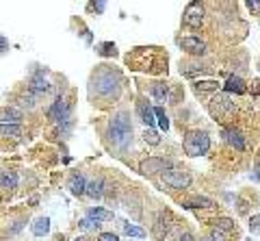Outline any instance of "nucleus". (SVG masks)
Segmentation results:
<instances>
[{
    "label": "nucleus",
    "instance_id": "obj_1",
    "mask_svg": "<svg viewBox=\"0 0 260 241\" xmlns=\"http://www.w3.org/2000/svg\"><path fill=\"white\" fill-rule=\"evenodd\" d=\"M126 63L137 72H148L154 76L167 74V52L158 46H143L134 48L126 54Z\"/></svg>",
    "mask_w": 260,
    "mask_h": 241
},
{
    "label": "nucleus",
    "instance_id": "obj_2",
    "mask_svg": "<svg viewBox=\"0 0 260 241\" xmlns=\"http://www.w3.org/2000/svg\"><path fill=\"white\" fill-rule=\"evenodd\" d=\"M119 89H122V74L113 70L111 65H100L93 72L91 83H89V96H91V100L98 98L111 102L119 96Z\"/></svg>",
    "mask_w": 260,
    "mask_h": 241
},
{
    "label": "nucleus",
    "instance_id": "obj_3",
    "mask_svg": "<svg viewBox=\"0 0 260 241\" xmlns=\"http://www.w3.org/2000/svg\"><path fill=\"white\" fill-rule=\"evenodd\" d=\"M108 137L117 150H126L132 144V124H130L128 113H115L108 120Z\"/></svg>",
    "mask_w": 260,
    "mask_h": 241
},
{
    "label": "nucleus",
    "instance_id": "obj_4",
    "mask_svg": "<svg viewBox=\"0 0 260 241\" xmlns=\"http://www.w3.org/2000/svg\"><path fill=\"white\" fill-rule=\"evenodd\" d=\"M182 148L189 157H202L211 150V137H208L206 130H191V133L184 135Z\"/></svg>",
    "mask_w": 260,
    "mask_h": 241
},
{
    "label": "nucleus",
    "instance_id": "obj_5",
    "mask_svg": "<svg viewBox=\"0 0 260 241\" xmlns=\"http://www.w3.org/2000/svg\"><path fill=\"white\" fill-rule=\"evenodd\" d=\"M208 109H211L213 118H217L219 122H226L230 115L234 113V102L228 96H223V94H217V96L211 98V104H208Z\"/></svg>",
    "mask_w": 260,
    "mask_h": 241
},
{
    "label": "nucleus",
    "instance_id": "obj_6",
    "mask_svg": "<svg viewBox=\"0 0 260 241\" xmlns=\"http://www.w3.org/2000/svg\"><path fill=\"white\" fill-rule=\"evenodd\" d=\"M169 168H172V161H169V159L150 157L146 161H141V165H139V172H141L143 176H156V174H165Z\"/></svg>",
    "mask_w": 260,
    "mask_h": 241
},
{
    "label": "nucleus",
    "instance_id": "obj_7",
    "mask_svg": "<svg viewBox=\"0 0 260 241\" xmlns=\"http://www.w3.org/2000/svg\"><path fill=\"white\" fill-rule=\"evenodd\" d=\"M163 183L169 185L172 189H187L191 185V174L182 169H167L163 174Z\"/></svg>",
    "mask_w": 260,
    "mask_h": 241
},
{
    "label": "nucleus",
    "instance_id": "obj_8",
    "mask_svg": "<svg viewBox=\"0 0 260 241\" xmlns=\"http://www.w3.org/2000/svg\"><path fill=\"white\" fill-rule=\"evenodd\" d=\"M182 22L191 28H199L204 22V7L202 2H191L187 9H184V16H182Z\"/></svg>",
    "mask_w": 260,
    "mask_h": 241
},
{
    "label": "nucleus",
    "instance_id": "obj_9",
    "mask_svg": "<svg viewBox=\"0 0 260 241\" xmlns=\"http://www.w3.org/2000/svg\"><path fill=\"white\" fill-rule=\"evenodd\" d=\"M180 48H182L184 52L193 54V57H204V54L208 52L206 44H204L199 37H182L180 39Z\"/></svg>",
    "mask_w": 260,
    "mask_h": 241
},
{
    "label": "nucleus",
    "instance_id": "obj_10",
    "mask_svg": "<svg viewBox=\"0 0 260 241\" xmlns=\"http://www.w3.org/2000/svg\"><path fill=\"white\" fill-rule=\"evenodd\" d=\"M180 72L184 74V76H195V74H202V72H211V68L208 65H204V63H199V61H180Z\"/></svg>",
    "mask_w": 260,
    "mask_h": 241
},
{
    "label": "nucleus",
    "instance_id": "obj_11",
    "mask_svg": "<svg viewBox=\"0 0 260 241\" xmlns=\"http://www.w3.org/2000/svg\"><path fill=\"white\" fill-rule=\"evenodd\" d=\"M48 89H50V83L43 78V74H35L31 78V83H28V92L35 94V96H42V94H46Z\"/></svg>",
    "mask_w": 260,
    "mask_h": 241
},
{
    "label": "nucleus",
    "instance_id": "obj_12",
    "mask_svg": "<svg viewBox=\"0 0 260 241\" xmlns=\"http://www.w3.org/2000/svg\"><path fill=\"white\" fill-rule=\"evenodd\" d=\"M67 189L72 195H83L85 189H87V183H85V176L83 174H72L67 180Z\"/></svg>",
    "mask_w": 260,
    "mask_h": 241
},
{
    "label": "nucleus",
    "instance_id": "obj_13",
    "mask_svg": "<svg viewBox=\"0 0 260 241\" xmlns=\"http://www.w3.org/2000/svg\"><path fill=\"white\" fill-rule=\"evenodd\" d=\"M0 122L2 124H20L22 122V111L16 107H4L0 111Z\"/></svg>",
    "mask_w": 260,
    "mask_h": 241
},
{
    "label": "nucleus",
    "instance_id": "obj_14",
    "mask_svg": "<svg viewBox=\"0 0 260 241\" xmlns=\"http://www.w3.org/2000/svg\"><path fill=\"white\" fill-rule=\"evenodd\" d=\"M137 111H139V118H141V122L146 124V126H150L152 128L154 126V122H156V120H154V109L150 107L148 102H137Z\"/></svg>",
    "mask_w": 260,
    "mask_h": 241
},
{
    "label": "nucleus",
    "instance_id": "obj_15",
    "mask_svg": "<svg viewBox=\"0 0 260 241\" xmlns=\"http://www.w3.org/2000/svg\"><path fill=\"white\" fill-rule=\"evenodd\" d=\"M167 217H169L167 213H161V215H158L156 224H154V228H152V233H154V237H156V239H165V237H167V233H169V222H167Z\"/></svg>",
    "mask_w": 260,
    "mask_h": 241
},
{
    "label": "nucleus",
    "instance_id": "obj_16",
    "mask_svg": "<svg viewBox=\"0 0 260 241\" xmlns=\"http://www.w3.org/2000/svg\"><path fill=\"white\" fill-rule=\"evenodd\" d=\"M16 187H18L16 172H0V189H2V192H13Z\"/></svg>",
    "mask_w": 260,
    "mask_h": 241
},
{
    "label": "nucleus",
    "instance_id": "obj_17",
    "mask_svg": "<svg viewBox=\"0 0 260 241\" xmlns=\"http://www.w3.org/2000/svg\"><path fill=\"white\" fill-rule=\"evenodd\" d=\"M223 137H226V142L230 145H234L237 150H245V139H243V135L238 133V130H234V128L223 130Z\"/></svg>",
    "mask_w": 260,
    "mask_h": 241
},
{
    "label": "nucleus",
    "instance_id": "obj_18",
    "mask_svg": "<svg viewBox=\"0 0 260 241\" xmlns=\"http://www.w3.org/2000/svg\"><path fill=\"white\" fill-rule=\"evenodd\" d=\"M87 215L91 219H96V222H111V219H113L111 211H107V209H102V207H91V209L87 211Z\"/></svg>",
    "mask_w": 260,
    "mask_h": 241
},
{
    "label": "nucleus",
    "instance_id": "obj_19",
    "mask_svg": "<svg viewBox=\"0 0 260 241\" xmlns=\"http://www.w3.org/2000/svg\"><path fill=\"white\" fill-rule=\"evenodd\" d=\"M226 92H234V94H245L247 87H245V80L241 76H230L226 80Z\"/></svg>",
    "mask_w": 260,
    "mask_h": 241
},
{
    "label": "nucleus",
    "instance_id": "obj_20",
    "mask_svg": "<svg viewBox=\"0 0 260 241\" xmlns=\"http://www.w3.org/2000/svg\"><path fill=\"white\" fill-rule=\"evenodd\" d=\"M217 89H219L217 80H197V83H193L195 94H208V92H217Z\"/></svg>",
    "mask_w": 260,
    "mask_h": 241
},
{
    "label": "nucleus",
    "instance_id": "obj_21",
    "mask_svg": "<svg viewBox=\"0 0 260 241\" xmlns=\"http://www.w3.org/2000/svg\"><path fill=\"white\" fill-rule=\"evenodd\" d=\"M22 135V128L20 124H0V137L4 139H16Z\"/></svg>",
    "mask_w": 260,
    "mask_h": 241
},
{
    "label": "nucleus",
    "instance_id": "obj_22",
    "mask_svg": "<svg viewBox=\"0 0 260 241\" xmlns=\"http://www.w3.org/2000/svg\"><path fill=\"white\" fill-rule=\"evenodd\" d=\"M150 92H152L154 100H158V102H165V100H169V87L165 83H154L152 87H150Z\"/></svg>",
    "mask_w": 260,
    "mask_h": 241
},
{
    "label": "nucleus",
    "instance_id": "obj_23",
    "mask_svg": "<svg viewBox=\"0 0 260 241\" xmlns=\"http://www.w3.org/2000/svg\"><path fill=\"white\" fill-rule=\"evenodd\" d=\"M85 193H87L89 198H100V195L104 193V180L102 178L91 180V183L87 185V189H85Z\"/></svg>",
    "mask_w": 260,
    "mask_h": 241
},
{
    "label": "nucleus",
    "instance_id": "obj_24",
    "mask_svg": "<svg viewBox=\"0 0 260 241\" xmlns=\"http://www.w3.org/2000/svg\"><path fill=\"white\" fill-rule=\"evenodd\" d=\"M50 230V219L48 217H37L33 224V235L35 237H43V235H48Z\"/></svg>",
    "mask_w": 260,
    "mask_h": 241
},
{
    "label": "nucleus",
    "instance_id": "obj_25",
    "mask_svg": "<svg viewBox=\"0 0 260 241\" xmlns=\"http://www.w3.org/2000/svg\"><path fill=\"white\" fill-rule=\"evenodd\" d=\"M96 52L100 54V57H115L117 54V46L111 42H107V44H98L96 46Z\"/></svg>",
    "mask_w": 260,
    "mask_h": 241
},
{
    "label": "nucleus",
    "instance_id": "obj_26",
    "mask_svg": "<svg viewBox=\"0 0 260 241\" xmlns=\"http://www.w3.org/2000/svg\"><path fill=\"white\" fill-rule=\"evenodd\" d=\"M37 107V98H35V94H31V92H26V94H22L20 96V109H35Z\"/></svg>",
    "mask_w": 260,
    "mask_h": 241
},
{
    "label": "nucleus",
    "instance_id": "obj_27",
    "mask_svg": "<svg viewBox=\"0 0 260 241\" xmlns=\"http://www.w3.org/2000/svg\"><path fill=\"white\" fill-rule=\"evenodd\" d=\"M191 207H195V209H215L217 204H215L211 198H204V195H195V198L191 200Z\"/></svg>",
    "mask_w": 260,
    "mask_h": 241
},
{
    "label": "nucleus",
    "instance_id": "obj_28",
    "mask_svg": "<svg viewBox=\"0 0 260 241\" xmlns=\"http://www.w3.org/2000/svg\"><path fill=\"white\" fill-rule=\"evenodd\" d=\"M215 228H219V230H237V226H234V222L230 217H217V219H215Z\"/></svg>",
    "mask_w": 260,
    "mask_h": 241
},
{
    "label": "nucleus",
    "instance_id": "obj_29",
    "mask_svg": "<svg viewBox=\"0 0 260 241\" xmlns=\"http://www.w3.org/2000/svg\"><path fill=\"white\" fill-rule=\"evenodd\" d=\"M154 115L158 118V126H161V130H165V133H167V130H169V118L165 115V111H163L161 107H156V109H154Z\"/></svg>",
    "mask_w": 260,
    "mask_h": 241
},
{
    "label": "nucleus",
    "instance_id": "obj_30",
    "mask_svg": "<svg viewBox=\"0 0 260 241\" xmlns=\"http://www.w3.org/2000/svg\"><path fill=\"white\" fill-rule=\"evenodd\" d=\"M124 233H126L128 237H139V239H141V237H146V230H143V228H139V226H130V224L124 226Z\"/></svg>",
    "mask_w": 260,
    "mask_h": 241
},
{
    "label": "nucleus",
    "instance_id": "obj_31",
    "mask_svg": "<svg viewBox=\"0 0 260 241\" xmlns=\"http://www.w3.org/2000/svg\"><path fill=\"white\" fill-rule=\"evenodd\" d=\"M143 139H146V142L150 144V145H158L161 144V137H158V133L156 130H152V128H146V133H143Z\"/></svg>",
    "mask_w": 260,
    "mask_h": 241
},
{
    "label": "nucleus",
    "instance_id": "obj_32",
    "mask_svg": "<svg viewBox=\"0 0 260 241\" xmlns=\"http://www.w3.org/2000/svg\"><path fill=\"white\" fill-rule=\"evenodd\" d=\"M81 228H85V230H98L100 224L96 222V219L89 217V219H83V222H81Z\"/></svg>",
    "mask_w": 260,
    "mask_h": 241
},
{
    "label": "nucleus",
    "instance_id": "obj_33",
    "mask_svg": "<svg viewBox=\"0 0 260 241\" xmlns=\"http://www.w3.org/2000/svg\"><path fill=\"white\" fill-rule=\"evenodd\" d=\"M249 230H252V233H260V215H254V217L249 219Z\"/></svg>",
    "mask_w": 260,
    "mask_h": 241
},
{
    "label": "nucleus",
    "instance_id": "obj_34",
    "mask_svg": "<svg viewBox=\"0 0 260 241\" xmlns=\"http://www.w3.org/2000/svg\"><path fill=\"white\" fill-rule=\"evenodd\" d=\"M247 7L252 13H256V16H260V0H247Z\"/></svg>",
    "mask_w": 260,
    "mask_h": 241
},
{
    "label": "nucleus",
    "instance_id": "obj_35",
    "mask_svg": "<svg viewBox=\"0 0 260 241\" xmlns=\"http://www.w3.org/2000/svg\"><path fill=\"white\" fill-rule=\"evenodd\" d=\"M98 241H119L117 235H113V233H102L98 237Z\"/></svg>",
    "mask_w": 260,
    "mask_h": 241
},
{
    "label": "nucleus",
    "instance_id": "obj_36",
    "mask_svg": "<svg viewBox=\"0 0 260 241\" xmlns=\"http://www.w3.org/2000/svg\"><path fill=\"white\" fill-rule=\"evenodd\" d=\"M104 2H107V0H93L91 9H96V13H102L104 11Z\"/></svg>",
    "mask_w": 260,
    "mask_h": 241
},
{
    "label": "nucleus",
    "instance_id": "obj_37",
    "mask_svg": "<svg viewBox=\"0 0 260 241\" xmlns=\"http://www.w3.org/2000/svg\"><path fill=\"white\" fill-rule=\"evenodd\" d=\"M213 241H226V237H223V233L219 228H213V235H211Z\"/></svg>",
    "mask_w": 260,
    "mask_h": 241
},
{
    "label": "nucleus",
    "instance_id": "obj_38",
    "mask_svg": "<svg viewBox=\"0 0 260 241\" xmlns=\"http://www.w3.org/2000/svg\"><path fill=\"white\" fill-rule=\"evenodd\" d=\"M180 241H195V237L191 233H182V235H180Z\"/></svg>",
    "mask_w": 260,
    "mask_h": 241
},
{
    "label": "nucleus",
    "instance_id": "obj_39",
    "mask_svg": "<svg viewBox=\"0 0 260 241\" xmlns=\"http://www.w3.org/2000/svg\"><path fill=\"white\" fill-rule=\"evenodd\" d=\"M7 46H9V44H7V39H4V37H0V52H2V50L7 48Z\"/></svg>",
    "mask_w": 260,
    "mask_h": 241
},
{
    "label": "nucleus",
    "instance_id": "obj_40",
    "mask_svg": "<svg viewBox=\"0 0 260 241\" xmlns=\"http://www.w3.org/2000/svg\"><path fill=\"white\" fill-rule=\"evenodd\" d=\"M76 241H87V239H85V237H78V239H76Z\"/></svg>",
    "mask_w": 260,
    "mask_h": 241
},
{
    "label": "nucleus",
    "instance_id": "obj_41",
    "mask_svg": "<svg viewBox=\"0 0 260 241\" xmlns=\"http://www.w3.org/2000/svg\"><path fill=\"white\" fill-rule=\"evenodd\" d=\"M204 241H213V239H211V237H208V239H204Z\"/></svg>",
    "mask_w": 260,
    "mask_h": 241
}]
</instances>
